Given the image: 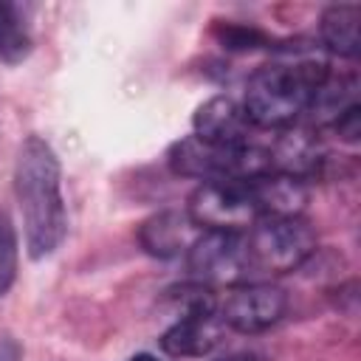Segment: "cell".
Listing matches in <instances>:
<instances>
[{
    "instance_id": "cell-20",
    "label": "cell",
    "mask_w": 361,
    "mask_h": 361,
    "mask_svg": "<svg viewBox=\"0 0 361 361\" xmlns=\"http://www.w3.org/2000/svg\"><path fill=\"white\" fill-rule=\"evenodd\" d=\"M217 361H254L251 355H226V358H217Z\"/></svg>"
},
{
    "instance_id": "cell-8",
    "label": "cell",
    "mask_w": 361,
    "mask_h": 361,
    "mask_svg": "<svg viewBox=\"0 0 361 361\" xmlns=\"http://www.w3.org/2000/svg\"><path fill=\"white\" fill-rule=\"evenodd\" d=\"M223 333L226 327L217 307H192L178 313V319L161 333L158 347L169 358H203L220 347Z\"/></svg>"
},
{
    "instance_id": "cell-4",
    "label": "cell",
    "mask_w": 361,
    "mask_h": 361,
    "mask_svg": "<svg viewBox=\"0 0 361 361\" xmlns=\"http://www.w3.org/2000/svg\"><path fill=\"white\" fill-rule=\"evenodd\" d=\"M248 276L290 274L316 254V231L305 217H262L245 234Z\"/></svg>"
},
{
    "instance_id": "cell-13",
    "label": "cell",
    "mask_w": 361,
    "mask_h": 361,
    "mask_svg": "<svg viewBox=\"0 0 361 361\" xmlns=\"http://www.w3.org/2000/svg\"><path fill=\"white\" fill-rule=\"evenodd\" d=\"M358 23H361V8L355 3H333L322 11L319 17V37L322 45L341 56V59H355L361 51V37H358Z\"/></svg>"
},
{
    "instance_id": "cell-9",
    "label": "cell",
    "mask_w": 361,
    "mask_h": 361,
    "mask_svg": "<svg viewBox=\"0 0 361 361\" xmlns=\"http://www.w3.org/2000/svg\"><path fill=\"white\" fill-rule=\"evenodd\" d=\"M254 133L257 127L245 118L243 104L228 93L209 96L203 104H197L192 116V135L209 144H223V147L254 144Z\"/></svg>"
},
{
    "instance_id": "cell-15",
    "label": "cell",
    "mask_w": 361,
    "mask_h": 361,
    "mask_svg": "<svg viewBox=\"0 0 361 361\" xmlns=\"http://www.w3.org/2000/svg\"><path fill=\"white\" fill-rule=\"evenodd\" d=\"M212 37L220 48L234 54H251V51H274L282 48L268 31H262L254 23H237V20H214Z\"/></svg>"
},
{
    "instance_id": "cell-10",
    "label": "cell",
    "mask_w": 361,
    "mask_h": 361,
    "mask_svg": "<svg viewBox=\"0 0 361 361\" xmlns=\"http://www.w3.org/2000/svg\"><path fill=\"white\" fill-rule=\"evenodd\" d=\"M197 234H200V228L189 220L186 212L161 209V212L149 214L147 220H141L135 237H138V245L144 254H149L155 259H175V257H186V251L192 248Z\"/></svg>"
},
{
    "instance_id": "cell-14",
    "label": "cell",
    "mask_w": 361,
    "mask_h": 361,
    "mask_svg": "<svg viewBox=\"0 0 361 361\" xmlns=\"http://www.w3.org/2000/svg\"><path fill=\"white\" fill-rule=\"evenodd\" d=\"M34 51V31L25 8L11 0H0V62L20 65Z\"/></svg>"
},
{
    "instance_id": "cell-7",
    "label": "cell",
    "mask_w": 361,
    "mask_h": 361,
    "mask_svg": "<svg viewBox=\"0 0 361 361\" xmlns=\"http://www.w3.org/2000/svg\"><path fill=\"white\" fill-rule=\"evenodd\" d=\"M186 265L195 282L203 285H240L251 282L248 259H245V240L243 234H217L200 231L192 248L186 251Z\"/></svg>"
},
{
    "instance_id": "cell-16",
    "label": "cell",
    "mask_w": 361,
    "mask_h": 361,
    "mask_svg": "<svg viewBox=\"0 0 361 361\" xmlns=\"http://www.w3.org/2000/svg\"><path fill=\"white\" fill-rule=\"evenodd\" d=\"M17 262H20V240L11 217L0 209V296L8 293V288L17 279Z\"/></svg>"
},
{
    "instance_id": "cell-3",
    "label": "cell",
    "mask_w": 361,
    "mask_h": 361,
    "mask_svg": "<svg viewBox=\"0 0 361 361\" xmlns=\"http://www.w3.org/2000/svg\"><path fill=\"white\" fill-rule=\"evenodd\" d=\"M166 166L178 178H192L200 183H214V180L248 183L271 172V155L268 147L259 144L223 147V144H209L197 135H183L175 144H169Z\"/></svg>"
},
{
    "instance_id": "cell-11",
    "label": "cell",
    "mask_w": 361,
    "mask_h": 361,
    "mask_svg": "<svg viewBox=\"0 0 361 361\" xmlns=\"http://www.w3.org/2000/svg\"><path fill=\"white\" fill-rule=\"evenodd\" d=\"M353 107H358V76H355V71L327 68L324 76L319 79L313 96H310V104H307L305 116H310V121L319 130H330Z\"/></svg>"
},
{
    "instance_id": "cell-5",
    "label": "cell",
    "mask_w": 361,
    "mask_h": 361,
    "mask_svg": "<svg viewBox=\"0 0 361 361\" xmlns=\"http://www.w3.org/2000/svg\"><path fill=\"white\" fill-rule=\"evenodd\" d=\"M186 214L200 231L217 234H245L257 220H262L251 186L234 180L197 183L189 195Z\"/></svg>"
},
{
    "instance_id": "cell-12",
    "label": "cell",
    "mask_w": 361,
    "mask_h": 361,
    "mask_svg": "<svg viewBox=\"0 0 361 361\" xmlns=\"http://www.w3.org/2000/svg\"><path fill=\"white\" fill-rule=\"evenodd\" d=\"M251 195L259 206L262 217H302L307 203V183L285 175V172H265L248 180Z\"/></svg>"
},
{
    "instance_id": "cell-19",
    "label": "cell",
    "mask_w": 361,
    "mask_h": 361,
    "mask_svg": "<svg viewBox=\"0 0 361 361\" xmlns=\"http://www.w3.org/2000/svg\"><path fill=\"white\" fill-rule=\"evenodd\" d=\"M130 361H161V358H155V355H149V353H138V355H133Z\"/></svg>"
},
{
    "instance_id": "cell-18",
    "label": "cell",
    "mask_w": 361,
    "mask_h": 361,
    "mask_svg": "<svg viewBox=\"0 0 361 361\" xmlns=\"http://www.w3.org/2000/svg\"><path fill=\"white\" fill-rule=\"evenodd\" d=\"M0 361H23V347L11 336H0Z\"/></svg>"
},
{
    "instance_id": "cell-6",
    "label": "cell",
    "mask_w": 361,
    "mask_h": 361,
    "mask_svg": "<svg viewBox=\"0 0 361 361\" xmlns=\"http://www.w3.org/2000/svg\"><path fill=\"white\" fill-rule=\"evenodd\" d=\"M285 313H288V293L265 279L231 285L223 302H217V316L223 327L245 336L274 327L276 322H282Z\"/></svg>"
},
{
    "instance_id": "cell-1",
    "label": "cell",
    "mask_w": 361,
    "mask_h": 361,
    "mask_svg": "<svg viewBox=\"0 0 361 361\" xmlns=\"http://www.w3.org/2000/svg\"><path fill=\"white\" fill-rule=\"evenodd\" d=\"M14 195L23 217L25 251L34 262L51 257L68 234L62 164L42 135H28L14 161Z\"/></svg>"
},
{
    "instance_id": "cell-17",
    "label": "cell",
    "mask_w": 361,
    "mask_h": 361,
    "mask_svg": "<svg viewBox=\"0 0 361 361\" xmlns=\"http://www.w3.org/2000/svg\"><path fill=\"white\" fill-rule=\"evenodd\" d=\"M341 141H350V144H355L358 141V135H361V107H353V110H347L333 127H330Z\"/></svg>"
},
{
    "instance_id": "cell-2",
    "label": "cell",
    "mask_w": 361,
    "mask_h": 361,
    "mask_svg": "<svg viewBox=\"0 0 361 361\" xmlns=\"http://www.w3.org/2000/svg\"><path fill=\"white\" fill-rule=\"evenodd\" d=\"M330 65L324 62H265L243 90V113L257 130H290L310 104V96Z\"/></svg>"
}]
</instances>
